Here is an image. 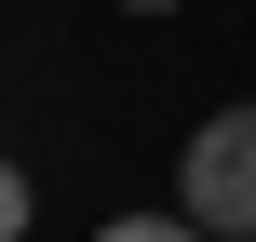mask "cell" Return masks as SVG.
I'll return each instance as SVG.
<instances>
[{
    "mask_svg": "<svg viewBox=\"0 0 256 242\" xmlns=\"http://www.w3.org/2000/svg\"><path fill=\"white\" fill-rule=\"evenodd\" d=\"M176 216L216 229V242H256V94L189 121V148H176Z\"/></svg>",
    "mask_w": 256,
    "mask_h": 242,
    "instance_id": "cell-1",
    "label": "cell"
},
{
    "mask_svg": "<svg viewBox=\"0 0 256 242\" xmlns=\"http://www.w3.org/2000/svg\"><path fill=\"white\" fill-rule=\"evenodd\" d=\"M94 242H216V229H189V216H108Z\"/></svg>",
    "mask_w": 256,
    "mask_h": 242,
    "instance_id": "cell-2",
    "label": "cell"
},
{
    "mask_svg": "<svg viewBox=\"0 0 256 242\" xmlns=\"http://www.w3.org/2000/svg\"><path fill=\"white\" fill-rule=\"evenodd\" d=\"M27 216H40V202H27V175L0 162V242H27Z\"/></svg>",
    "mask_w": 256,
    "mask_h": 242,
    "instance_id": "cell-3",
    "label": "cell"
},
{
    "mask_svg": "<svg viewBox=\"0 0 256 242\" xmlns=\"http://www.w3.org/2000/svg\"><path fill=\"white\" fill-rule=\"evenodd\" d=\"M122 13H176V0H122Z\"/></svg>",
    "mask_w": 256,
    "mask_h": 242,
    "instance_id": "cell-4",
    "label": "cell"
}]
</instances>
